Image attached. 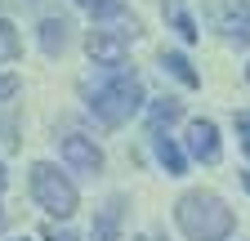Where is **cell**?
<instances>
[{
    "label": "cell",
    "mask_w": 250,
    "mask_h": 241,
    "mask_svg": "<svg viewBox=\"0 0 250 241\" xmlns=\"http://www.w3.org/2000/svg\"><path fill=\"white\" fill-rule=\"evenodd\" d=\"M62 161H67L76 174H99L103 170V152L94 147V139H85V134H67L62 139Z\"/></svg>",
    "instance_id": "5"
},
{
    "label": "cell",
    "mask_w": 250,
    "mask_h": 241,
    "mask_svg": "<svg viewBox=\"0 0 250 241\" xmlns=\"http://www.w3.org/2000/svg\"><path fill=\"white\" fill-rule=\"evenodd\" d=\"M18 49H22V40H18V27L0 18V63H14V58H18Z\"/></svg>",
    "instance_id": "13"
},
{
    "label": "cell",
    "mask_w": 250,
    "mask_h": 241,
    "mask_svg": "<svg viewBox=\"0 0 250 241\" xmlns=\"http://www.w3.org/2000/svg\"><path fill=\"white\" fill-rule=\"evenodd\" d=\"M18 94V76H0V99H14Z\"/></svg>",
    "instance_id": "15"
},
{
    "label": "cell",
    "mask_w": 250,
    "mask_h": 241,
    "mask_svg": "<svg viewBox=\"0 0 250 241\" xmlns=\"http://www.w3.org/2000/svg\"><path fill=\"white\" fill-rule=\"evenodd\" d=\"M241 183H246V192H250V170H246V174H241Z\"/></svg>",
    "instance_id": "18"
},
{
    "label": "cell",
    "mask_w": 250,
    "mask_h": 241,
    "mask_svg": "<svg viewBox=\"0 0 250 241\" xmlns=\"http://www.w3.org/2000/svg\"><path fill=\"white\" fill-rule=\"evenodd\" d=\"M76 5H89V9H94V0H76Z\"/></svg>",
    "instance_id": "21"
},
{
    "label": "cell",
    "mask_w": 250,
    "mask_h": 241,
    "mask_svg": "<svg viewBox=\"0 0 250 241\" xmlns=\"http://www.w3.org/2000/svg\"><path fill=\"white\" fill-rule=\"evenodd\" d=\"M237 130H241V143H246V152H250V112L237 116Z\"/></svg>",
    "instance_id": "16"
},
{
    "label": "cell",
    "mask_w": 250,
    "mask_h": 241,
    "mask_svg": "<svg viewBox=\"0 0 250 241\" xmlns=\"http://www.w3.org/2000/svg\"><path fill=\"white\" fill-rule=\"evenodd\" d=\"M224 36L228 40H237V45H250V5H232V9H224Z\"/></svg>",
    "instance_id": "8"
},
{
    "label": "cell",
    "mask_w": 250,
    "mask_h": 241,
    "mask_svg": "<svg viewBox=\"0 0 250 241\" xmlns=\"http://www.w3.org/2000/svg\"><path fill=\"white\" fill-rule=\"evenodd\" d=\"M156 157H161V165L170 170V174H183V152H179V147H174V139H156Z\"/></svg>",
    "instance_id": "14"
},
{
    "label": "cell",
    "mask_w": 250,
    "mask_h": 241,
    "mask_svg": "<svg viewBox=\"0 0 250 241\" xmlns=\"http://www.w3.org/2000/svg\"><path fill=\"white\" fill-rule=\"evenodd\" d=\"M62 45H67V22H62V18H45L41 22V49L54 58Z\"/></svg>",
    "instance_id": "10"
},
{
    "label": "cell",
    "mask_w": 250,
    "mask_h": 241,
    "mask_svg": "<svg viewBox=\"0 0 250 241\" xmlns=\"http://www.w3.org/2000/svg\"><path fill=\"white\" fill-rule=\"evenodd\" d=\"M139 107H143V85H139L134 76H112L103 89H94V99H89L94 120H99V125H107V130L125 125V120H130Z\"/></svg>",
    "instance_id": "2"
},
{
    "label": "cell",
    "mask_w": 250,
    "mask_h": 241,
    "mask_svg": "<svg viewBox=\"0 0 250 241\" xmlns=\"http://www.w3.org/2000/svg\"><path fill=\"white\" fill-rule=\"evenodd\" d=\"M166 14H170V22H174V32H179L183 40H197V36H201V32H197V22H192V18L183 14V5H179V0H166Z\"/></svg>",
    "instance_id": "11"
},
{
    "label": "cell",
    "mask_w": 250,
    "mask_h": 241,
    "mask_svg": "<svg viewBox=\"0 0 250 241\" xmlns=\"http://www.w3.org/2000/svg\"><path fill=\"white\" fill-rule=\"evenodd\" d=\"M121 210H125V197H112L99 219H94V241H116V228H121Z\"/></svg>",
    "instance_id": "7"
},
{
    "label": "cell",
    "mask_w": 250,
    "mask_h": 241,
    "mask_svg": "<svg viewBox=\"0 0 250 241\" xmlns=\"http://www.w3.org/2000/svg\"><path fill=\"white\" fill-rule=\"evenodd\" d=\"M188 152H192L197 161H206V165H214L219 157H224L214 120H188Z\"/></svg>",
    "instance_id": "6"
},
{
    "label": "cell",
    "mask_w": 250,
    "mask_h": 241,
    "mask_svg": "<svg viewBox=\"0 0 250 241\" xmlns=\"http://www.w3.org/2000/svg\"><path fill=\"white\" fill-rule=\"evenodd\" d=\"M174 219H179L183 237H192V241H224L237 228V215L214 192H183L174 205Z\"/></svg>",
    "instance_id": "1"
},
{
    "label": "cell",
    "mask_w": 250,
    "mask_h": 241,
    "mask_svg": "<svg viewBox=\"0 0 250 241\" xmlns=\"http://www.w3.org/2000/svg\"><path fill=\"white\" fill-rule=\"evenodd\" d=\"M161 63H166V72H170L174 80H183L188 89H197V85H201V76H197V67H192V63H188V58H183L179 49H170V54H161Z\"/></svg>",
    "instance_id": "9"
},
{
    "label": "cell",
    "mask_w": 250,
    "mask_h": 241,
    "mask_svg": "<svg viewBox=\"0 0 250 241\" xmlns=\"http://www.w3.org/2000/svg\"><path fill=\"white\" fill-rule=\"evenodd\" d=\"M139 36V22L134 18H125L116 27H94V32L85 36V49L94 63H103V67H121L125 63V54H130V40Z\"/></svg>",
    "instance_id": "4"
},
{
    "label": "cell",
    "mask_w": 250,
    "mask_h": 241,
    "mask_svg": "<svg viewBox=\"0 0 250 241\" xmlns=\"http://www.w3.org/2000/svg\"><path fill=\"white\" fill-rule=\"evenodd\" d=\"M134 241H152V237H134Z\"/></svg>",
    "instance_id": "22"
},
{
    "label": "cell",
    "mask_w": 250,
    "mask_h": 241,
    "mask_svg": "<svg viewBox=\"0 0 250 241\" xmlns=\"http://www.w3.org/2000/svg\"><path fill=\"white\" fill-rule=\"evenodd\" d=\"M45 241H76V237H72V232H58V228H49V232H45Z\"/></svg>",
    "instance_id": "17"
},
{
    "label": "cell",
    "mask_w": 250,
    "mask_h": 241,
    "mask_svg": "<svg viewBox=\"0 0 250 241\" xmlns=\"http://www.w3.org/2000/svg\"><path fill=\"white\" fill-rule=\"evenodd\" d=\"M31 197H36V205L45 210V215H54V219H72L76 215V188H72V179L58 174V165H49V161L31 165Z\"/></svg>",
    "instance_id": "3"
},
{
    "label": "cell",
    "mask_w": 250,
    "mask_h": 241,
    "mask_svg": "<svg viewBox=\"0 0 250 241\" xmlns=\"http://www.w3.org/2000/svg\"><path fill=\"white\" fill-rule=\"evenodd\" d=\"M246 80H250V63H246Z\"/></svg>",
    "instance_id": "23"
},
{
    "label": "cell",
    "mask_w": 250,
    "mask_h": 241,
    "mask_svg": "<svg viewBox=\"0 0 250 241\" xmlns=\"http://www.w3.org/2000/svg\"><path fill=\"white\" fill-rule=\"evenodd\" d=\"M179 116H183V107H179L174 99H161V103H152V107H147V120H152V130L170 125V120H179Z\"/></svg>",
    "instance_id": "12"
},
{
    "label": "cell",
    "mask_w": 250,
    "mask_h": 241,
    "mask_svg": "<svg viewBox=\"0 0 250 241\" xmlns=\"http://www.w3.org/2000/svg\"><path fill=\"white\" fill-rule=\"evenodd\" d=\"M0 188H5V165H0Z\"/></svg>",
    "instance_id": "19"
},
{
    "label": "cell",
    "mask_w": 250,
    "mask_h": 241,
    "mask_svg": "<svg viewBox=\"0 0 250 241\" xmlns=\"http://www.w3.org/2000/svg\"><path fill=\"white\" fill-rule=\"evenodd\" d=\"M0 232H5V210H0Z\"/></svg>",
    "instance_id": "20"
}]
</instances>
